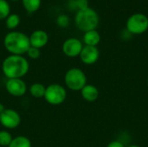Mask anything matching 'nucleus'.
I'll use <instances>...</instances> for the list:
<instances>
[{
    "mask_svg": "<svg viewBox=\"0 0 148 147\" xmlns=\"http://www.w3.org/2000/svg\"><path fill=\"white\" fill-rule=\"evenodd\" d=\"M64 81L70 90L80 91L87 85V77L82 69L73 68L66 72Z\"/></svg>",
    "mask_w": 148,
    "mask_h": 147,
    "instance_id": "20e7f679",
    "label": "nucleus"
},
{
    "mask_svg": "<svg viewBox=\"0 0 148 147\" xmlns=\"http://www.w3.org/2000/svg\"><path fill=\"white\" fill-rule=\"evenodd\" d=\"M45 90H46V88L42 84H41V83H34L29 88L30 94L33 97L37 98V99L44 97Z\"/></svg>",
    "mask_w": 148,
    "mask_h": 147,
    "instance_id": "4468645a",
    "label": "nucleus"
},
{
    "mask_svg": "<svg viewBox=\"0 0 148 147\" xmlns=\"http://www.w3.org/2000/svg\"><path fill=\"white\" fill-rule=\"evenodd\" d=\"M107 147H125V146L122 142L118 141V140H114V141L110 142Z\"/></svg>",
    "mask_w": 148,
    "mask_h": 147,
    "instance_id": "5701e85b",
    "label": "nucleus"
},
{
    "mask_svg": "<svg viewBox=\"0 0 148 147\" xmlns=\"http://www.w3.org/2000/svg\"><path fill=\"white\" fill-rule=\"evenodd\" d=\"M10 7L6 0H0V19H3L9 16Z\"/></svg>",
    "mask_w": 148,
    "mask_h": 147,
    "instance_id": "6ab92c4d",
    "label": "nucleus"
},
{
    "mask_svg": "<svg viewBox=\"0 0 148 147\" xmlns=\"http://www.w3.org/2000/svg\"><path fill=\"white\" fill-rule=\"evenodd\" d=\"M3 44L10 53L17 55L27 53L30 47L29 37L26 34L19 31H12L6 34L3 39Z\"/></svg>",
    "mask_w": 148,
    "mask_h": 147,
    "instance_id": "f03ea898",
    "label": "nucleus"
},
{
    "mask_svg": "<svg viewBox=\"0 0 148 147\" xmlns=\"http://www.w3.org/2000/svg\"><path fill=\"white\" fill-rule=\"evenodd\" d=\"M128 147H140V146H136V145H133V146H128Z\"/></svg>",
    "mask_w": 148,
    "mask_h": 147,
    "instance_id": "393cba45",
    "label": "nucleus"
},
{
    "mask_svg": "<svg viewBox=\"0 0 148 147\" xmlns=\"http://www.w3.org/2000/svg\"><path fill=\"white\" fill-rule=\"evenodd\" d=\"M147 86H148V80H147Z\"/></svg>",
    "mask_w": 148,
    "mask_h": 147,
    "instance_id": "a878e982",
    "label": "nucleus"
},
{
    "mask_svg": "<svg viewBox=\"0 0 148 147\" xmlns=\"http://www.w3.org/2000/svg\"><path fill=\"white\" fill-rule=\"evenodd\" d=\"M49 41V36L47 32L42 29H37L32 32V34L29 36V42L30 46L41 49L44 47Z\"/></svg>",
    "mask_w": 148,
    "mask_h": 147,
    "instance_id": "9b49d317",
    "label": "nucleus"
},
{
    "mask_svg": "<svg viewBox=\"0 0 148 147\" xmlns=\"http://www.w3.org/2000/svg\"><path fill=\"white\" fill-rule=\"evenodd\" d=\"M13 138L7 131H0V146L8 147L11 143Z\"/></svg>",
    "mask_w": 148,
    "mask_h": 147,
    "instance_id": "a211bd4d",
    "label": "nucleus"
},
{
    "mask_svg": "<svg viewBox=\"0 0 148 147\" xmlns=\"http://www.w3.org/2000/svg\"><path fill=\"white\" fill-rule=\"evenodd\" d=\"M82 48V42L77 38H69L62 44V51L69 57H76L80 55Z\"/></svg>",
    "mask_w": 148,
    "mask_h": 147,
    "instance_id": "1a4fd4ad",
    "label": "nucleus"
},
{
    "mask_svg": "<svg viewBox=\"0 0 148 147\" xmlns=\"http://www.w3.org/2000/svg\"><path fill=\"white\" fill-rule=\"evenodd\" d=\"M81 94H82V98L88 102L95 101L99 97V90L94 85H88L87 84L81 90Z\"/></svg>",
    "mask_w": 148,
    "mask_h": 147,
    "instance_id": "f8f14e48",
    "label": "nucleus"
},
{
    "mask_svg": "<svg viewBox=\"0 0 148 147\" xmlns=\"http://www.w3.org/2000/svg\"><path fill=\"white\" fill-rule=\"evenodd\" d=\"M29 68V65L27 59L17 55H10L7 56L2 64L3 73L8 79H21L28 73Z\"/></svg>",
    "mask_w": 148,
    "mask_h": 147,
    "instance_id": "f257e3e1",
    "label": "nucleus"
},
{
    "mask_svg": "<svg viewBox=\"0 0 148 147\" xmlns=\"http://www.w3.org/2000/svg\"><path fill=\"white\" fill-rule=\"evenodd\" d=\"M56 23L60 27H67L69 23V18L67 15L65 14H62L59 15L56 18Z\"/></svg>",
    "mask_w": 148,
    "mask_h": 147,
    "instance_id": "aec40b11",
    "label": "nucleus"
},
{
    "mask_svg": "<svg viewBox=\"0 0 148 147\" xmlns=\"http://www.w3.org/2000/svg\"><path fill=\"white\" fill-rule=\"evenodd\" d=\"M75 3L78 10L88 8V0H75Z\"/></svg>",
    "mask_w": 148,
    "mask_h": 147,
    "instance_id": "4be33fe9",
    "label": "nucleus"
},
{
    "mask_svg": "<svg viewBox=\"0 0 148 147\" xmlns=\"http://www.w3.org/2000/svg\"><path fill=\"white\" fill-rule=\"evenodd\" d=\"M76 26L82 31L95 29L99 24L100 17L98 13L92 8L78 10L75 17Z\"/></svg>",
    "mask_w": 148,
    "mask_h": 147,
    "instance_id": "7ed1b4c3",
    "label": "nucleus"
},
{
    "mask_svg": "<svg viewBox=\"0 0 148 147\" xmlns=\"http://www.w3.org/2000/svg\"><path fill=\"white\" fill-rule=\"evenodd\" d=\"M126 26L130 34H143L148 29V17L142 13H135L128 17Z\"/></svg>",
    "mask_w": 148,
    "mask_h": 147,
    "instance_id": "39448f33",
    "label": "nucleus"
},
{
    "mask_svg": "<svg viewBox=\"0 0 148 147\" xmlns=\"http://www.w3.org/2000/svg\"><path fill=\"white\" fill-rule=\"evenodd\" d=\"M20 23V16L17 14H11L9 15L6 18V26L9 29H14L17 27V25Z\"/></svg>",
    "mask_w": 148,
    "mask_h": 147,
    "instance_id": "f3484780",
    "label": "nucleus"
},
{
    "mask_svg": "<svg viewBox=\"0 0 148 147\" xmlns=\"http://www.w3.org/2000/svg\"><path fill=\"white\" fill-rule=\"evenodd\" d=\"M8 147H31V142L25 136H18L12 139Z\"/></svg>",
    "mask_w": 148,
    "mask_h": 147,
    "instance_id": "2eb2a0df",
    "label": "nucleus"
},
{
    "mask_svg": "<svg viewBox=\"0 0 148 147\" xmlns=\"http://www.w3.org/2000/svg\"><path fill=\"white\" fill-rule=\"evenodd\" d=\"M25 9L29 12L37 10L41 5V0H23Z\"/></svg>",
    "mask_w": 148,
    "mask_h": 147,
    "instance_id": "dca6fc26",
    "label": "nucleus"
},
{
    "mask_svg": "<svg viewBox=\"0 0 148 147\" xmlns=\"http://www.w3.org/2000/svg\"><path fill=\"white\" fill-rule=\"evenodd\" d=\"M100 56L99 49L95 46H85L80 54V58L82 62L86 65H92L95 63Z\"/></svg>",
    "mask_w": 148,
    "mask_h": 147,
    "instance_id": "9d476101",
    "label": "nucleus"
},
{
    "mask_svg": "<svg viewBox=\"0 0 148 147\" xmlns=\"http://www.w3.org/2000/svg\"><path fill=\"white\" fill-rule=\"evenodd\" d=\"M66 97L67 92L65 88L58 83L50 84L49 87L46 88L44 99L50 105H61L65 101Z\"/></svg>",
    "mask_w": 148,
    "mask_h": 147,
    "instance_id": "423d86ee",
    "label": "nucleus"
},
{
    "mask_svg": "<svg viewBox=\"0 0 148 147\" xmlns=\"http://www.w3.org/2000/svg\"><path fill=\"white\" fill-rule=\"evenodd\" d=\"M0 123L5 128H16L21 123L20 114L13 109H5L0 114Z\"/></svg>",
    "mask_w": 148,
    "mask_h": 147,
    "instance_id": "0eeeda50",
    "label": "nucleus"
},
{
    "mask_svg": "<svg viewBox=\"0 0 148 147\" xmlns=\"http://www.w3.org/2000/svg\"><path fill=\"white\" fill-rule=\"evenodd\" d=\"M27 54H28V56L29 58H31V59H37L41 55V51H40V49H37V48L30 46L29 48L28 51H27Z\"/></svg>",
    "mask_w": 148,
    "mask_h": 147,
    "instance_id": "412c9836",
    "label": "nucleus"
},
{
    "mask_svg": "<svg viewBox=\"0 0 148 147\" xmlns=\"http://www.w3.org/2000/svg\"><path fill=\"white\" fill-rule=\"evenodd\" d=\"M5 110V107H4V106L2 104V103H0V114L3 112Z\"/></svg>",
    "mask_w": 148,
    "mask_h": 147,
    "instance_id": "b1692460",
    "label": "nucleus"
},
{
    "mask_svg": "<svg viewBox=\"0 0 148 147\" xmlns=\"http://www.w3.org/2000/svg\"><path fill=\"white\" fill-rule=\"evenodd\" d=\"M0 147H1V146H0Z\"/></svg>",
    "mask_w": 148,
    "mask_h": 147,
    "instance_id": "cd10ccee",
    "label": "nucleus"
},
{
    "mask_svg": "<svg viewBox=\"0 0 148 147\" xmlns=\"http://www.w3.org/2000/svg\"><path fill=\"white\" fill-rule=\"evenodd\" d=\"M14 1H16V0H14Z\"/></svg>",
    "mask_w": 148,
    "mask_h": 147,
    "instance_id": "bb28decb",
    "label": "nucleus"
},
{
    "mask_svg": "<svg viewBox=\"0 0 148 147\" xmlns=\"http://www.w3.org/2000/svg\"><path fill=\"white\" fill-rule=\"evenodd\" d=\"M83 41L87 46L96 47V45H98L101 42V36L95 29L89 30L85 32L83 36Z\"/></svg>",
    "mask_w": 148,
    "mask_h": 147,
    "instance_id": "ddd939ff",
    "label": "nucleus"
},
{
    "mask_svg": "<svg viewBox=\"0 0 148 147\" xmlns=\"http://www.w3.org/2000/svg\"><path fill=\"white\" fill-rule=\"evenodd\" d=\"M5 88L10 94L16 97L23 96L27 91V86L25 82L20 78L8 79L5 83Z\"/></svg>",
    "mask_w": 148,
    "mask_h": 147,
    "instance_id": "6e6552de",
    "label": "nucleus"
}]
</instances>
